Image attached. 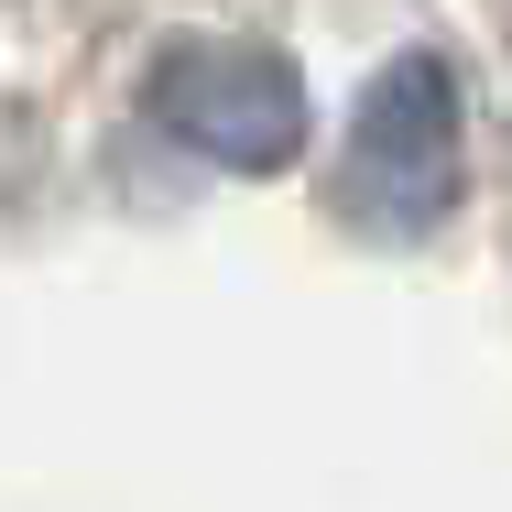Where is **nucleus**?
Returning a JSON list of instances; mask_svg holds the SVG:
<instances>
[{
	"instance_id": "f257e3e1",
	"label": "nucleus",
	"mask_w": 512,
	"mask_h": 512,
	"mask_svg": "<svg viewBox=\"0 0 512 512\" xmlns=\"http://www.w3.org/2000/svg\"><path fill=\"white\" fill-rule=\"evenodd\" d=\"M447 197H458V77H447V55H393L349 109L338 207L360 229L404 240L425 218H447Z\"/></svg>"
},
{
	"instance_id": "f03ea898",
	"label": "nucleus",
	"mask_w": 512,
	"mask_h": 512,
	"mask_svg": "<svg viewBox=\"0 0 512 512\" xmlns=\"http://www.w3.org/2000/svg\"><path fill=\"white\" fill-rule=\"evenodd\" d=\"M153 120L229 175H284L306 153V88L273 44H175L153 66Z\"/></svg>"
}]
</instances>
